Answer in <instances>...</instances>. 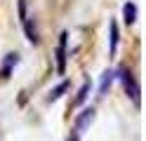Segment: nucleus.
<instances>
[{"mask_svg": "<svg viewBox=\"0 0 146 141\" xmlns=\"http://www.w3.org/2000/svg\"><path fill=\"white\" fill-rule=\"evenodd\" d=\"M120 80H123V87H125V92L130 94V99L134 101V106H139V85H137V80H134V75L127 71V68H123L120 71Z\"/></svg>", "mask_w": 146, "mask_h": 141, "instance_id": "1", "label": "nucleus"}, {"mask_svg": "<svg viewBox=\"0 0 146 141\" xmlns=\"http://www.w3.org/2000/svg\"><path fill=\"white\" fill-rule=\"evenodd\" d=\"M66 45H68V33L64 31L61 35H59V45H57V73L59 75H64L66 73Z\"/></svg>", "mask_w": 146, "mask_h": 141, "instance_id": "2", "label": "nucleus"}, {"mask_svg": "<svg viewBox=\"0 0 146 141\" xmlns=\"http://www.w3.org/2000/svg\"><path fill=\"white\" fill-rule=\"evenodd\" d=\"M92 120H94V108L90 106V108H85V111H83V113H80V115L76 118V132L80 134L83 129H87L90 125H92Z\"/></svg>", "mask_w": 146, "mask_h": 141, "instance_id": "3", "label": "nucleus"}, {"mask_svg": "<svg viewBox=\"0 0 146 141\" xmlns=\"http://www.w3.org/2000/svg\"><path fill=\"white\" fill-rule=\"evenodd\" d=\"M24 24V31H26V40H29L31 45H38V31H35V26H33V21L31 19H26V21H21Z\"/></svg>", "mask_w": 146, "mask_h": 141, "instance_id": "4", "label": "nucleus"}, {"mask_svg": "<svg viewBox=\"0 0 146 141\" xmlns=\"http://www.w3.org/2000/svg\"><path fill=\"white\" fill-rule=\"evenodd\" d=\"M123 17H125V24H134L137 21V7H134V3H127L123 5Z\"/></svg>", "mask_w": 146, "mask_h": 141, "instance_id": "5", "label": "nucleus"}, {"mask_svg": "<svg viewBox=\"0 0 146 141\" xmlns=\"http://www.w3.org/2000/svg\"><path fill=\"white\" fill-rule=\"evenodd\" d=\"M66 89H68V80H64V82H59L57 87H54V89L50 92V97H47V101H57V99H59V97H61V94L66 92Z\"/></svg>", "mask_w": 146, "mask_h": 141, "instance_id": "6", "label": "nucleus"}, {"mask_svg": "<svg viewBox=\"0 0 146 141\" xmlns=\"http://www.w3.org/2000/svg\"><path fill=\"white\" fill-rule=\"evenodd\" d=\"M118 40H120V35H118V24L111 21V56L118 52Z\"/></svg>", "mask_w": 146, "mask_h": 141, "instance_id": "7", "label": "nucleus"}, {"mask_svg": "<svg viewBox=\"0 0 146 141\" xmlns=\"http://www.w3.org/2000/svg\"><path fill=\"white\" fill-rule=\"evenodd\" d=\"M111 82H113V73H111V71H106V73H104V78H102V85H99V97H104V94H106V89L111 87Z\"/></svg>", "mask_w": 146, "mask_h": 141, "instance_id": "8", "label": "nucleus"}, {"mask_svg": "<svg viewBox=\"0 0 146 141\" xmlns=\"http://www.w3.org/2000/svg\"><path fill=\"white\" fill-rule=\"evenodd\" d=\"M19 61L17 59V54H7V59H5V64H3V75L7 78V75H10V71H12V66Z\"/></svg>", "mask_w": 146, "mask_h": 141, "instance_id": "9", "label": "nucleus"}, {"mask_svg": "<svg viewBox=\"0 0 146 141\" xmlns=\"http://www.w3.org/2000/svg\"><path fill=\"white\" fill-rule=\"evenodd\" d=\"M87 92H90V80H85V82H83V87H80L78 97H76V103H83V101L87 99Z\"/></svg>", "mask_w": 146, "mask_h": 141, "instance_id": "10", "label": "nucleus"}, {"mask_svg": "<svg viewBox=\"0 0 146 141\" xmlns=\"http://www.w3.org/2000/svg\"><path fill=\"white\" fill-rule=\"evenodd\" d=\"M19 19H21V21L29 19V17H26V0H19Z\"/></svg>", "mask_w": 146, "mask_h": 141, "instance_id": "11", "label": "nucleus"}, {"mask_svg": "<svg viewBox=\"0 0 146 141\" xmlns=\"http://www.w3.org/2000/svg\"><path fill=\"white\" fill-rule=\"evenodd\" d=\"M68 141H78V132H76V129L71 132V136H68Z\"/></svg>", "mask_w": 146, "mask_h": 141, "instance_id": "12", "label": "nucleus"}]
</instances>
